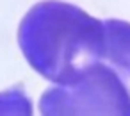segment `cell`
Segmentation results:
<instances>
[{
  "label": "cell",
  "instance_id": "cell-3",
  "mask_svg": "<svg viewBox=\"0 0 130 116\" xmlns=\"http://www.w3.org/2000/svg\"><path fill=\"white\" fill-rule=\"evenodd\" d=\"M102 63L116 73L130 96V22L116 18L103 20Z\"/></svg>",
  "mask_w": 130,
  "mask_h": 116
},
{
  "label": "cell",
  "instance_id": "cell-2",
  "mask_svg": "<svg viewBox=\"0 0 130 116\" xmlns=\"http://www.w3.org/2000/svg\"><path fill=\"white\" fill-rule=\"evenodd\" d=\"M41 114H116L130 116V96L116 73L96 63L68 86L46 89L39 100Z\"/></svg>",
  "mask_w": 130,
  "mask_h": 116
},
{
  "label": "cell",
  "instance_id": "cell-1",
  "mask_svg": "<svg viewBox=\"0 0 130 116\" xmlns=\"http://www.w3.org/2000/svg\"><path fill=\"white\" fill-rule=\"evenodd\" d=\"M18 45L34 71L68 86L102 63L103 20L70 2L43 0L22 18Z\"/></svg>",
  "mask_w": 130,
  "mask_h": 116
}]
</instances>
